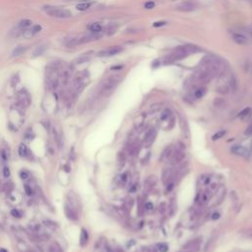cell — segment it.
Returning a JSON list of instances; mask_svg holds the SVG:
<instances>
[{
	"mask_svg": "<svg viewBox=\"0 0 252 252\" xmlns=\"http://www.w3.org/2000/svg\"><path fill=\"white\" fill-rule=\"evenodd\" d=\"M46 49V46L45 45H40L37 46V48L35 49L34 53H33V56L34 57H37V56H40V55H42L43 52L45 51Z\"/></svg>",
	"mask_w": 252,
	"mask_h": 252,
	"instance_id": "8fae6325",
	"label": "cell"
},
{
	"mask_svg": "<svg viewBox=\"0 0 252 252\" xmlns=\"http://www.w3.org/2000/svg\"><path fill=\"white\" fill-rule=\"evenodd\" d=\"M91 3H89V2H82V3L78 4L77 6H76V8H77V10L79 11H85L87 9H89V8L91 7Z\"/></svg>",
	"mask_w": 252,
	"mask_h": 252,
	"instance_id": "2e32d148",
	"label": "cell"
},
{
	"mask_svg": "<svg viewBox=\"0 0 252 252\" xmlns=\"http://www.w3.org/2000/svg\"><path fill=\"white\" fill-rule=\"evenodd\" d=\"M31 25H32V21H31V20L26 19V20H23L22 22H20L19 27L21 28V29H26V28H29V27H30Z\"/></svg>",
	"mask_w": 252,
	"mask_h": 252,
	"instance_id": "d6986e66",
	"label": "cell"
},
{
	"mask_svg": "<svg viewBox=\"0 0 252 252\" xmlns=\"http://www.w3.org/2000/svg\"><path fill=\"white\" fill-rule=\"evenodd\" d=\"M111 69L112 70H119V69H122V66L120 65V66H113V67H111Z\"/></svg>",
	"mask_w": 252,
	"mask_h": 252,
	"instance_id": "ab89813d",
	"label": "cell"
},
{
	"mask_svg": "<svg viewBox=\"0 0 252 252\" xmlns=\"http://www.w3.org/2000/svg\"><path fill=\"white\" fill-rule=\"evenodd\" d=\"M40 30H42V27H40V25H36V26H34L33 29H32V31H33V33H34V34L39 33V32H40Z\"/></svg>",
	"mask_w": 252,
	"mask_h": 252,
	"instance_id": "4dcf8cb0",
	"label": "cell"
},
{
	"mask_svg": "<svg viewBox=\"0 0 252 252\" xmlns=\"http://www.w3.org/2000/svg\"><path fill=\"white\" fill-rule=\"evenodd\" d=\"M144 7L146 8V9H153V8L155 7V2H153V1L146 2L145 5H144Z\"/></svg>",
	"mask_w": 252,
	"mask_h": 252,
	"instance_id": "484cf974",
	"label": "cell"
},
{
	"mask_svg": "<svg viewBox=\"0 0 252 252\" xmlns=\"http://www.w3.org/2000/svg\"><path fill=\"white\" fill-rule=\"evenodd\" d=\"M166 24V22H163V21H160V22H156L153 24V27L155 28H159V27H163Z\"/></svg>",
	"mask_w": 252,
	"mask_h": 252,
	"instance_id": "f546056e",
	"label": "cell"
},
{
	"mask_svg": "<svg viewBox=\"0 0 252 252\" xmlns=\"http://www.w3.org/2000/svg\"><path fill=\"white\" fill-rule=\"evenodd\" d=\"M184 158V154L182 153V152L180 151H177L176 153H175L174 155V158H172V161H174V163H179L180 161H182Z\"/></svg>",
	"mask_w": 252,
	"mask_h": 252,
	"instance_id": "5bb4252c",
	"label": "cell"
},
{
	"mask_svg": "<svg viewBox=\"0 0 252 252\" xmlns=\"http://www.w3.org/2000/svg\"><path fill=\"white\" fill-rule=\"evenodd\" d=\"M204 95H205V89H203V88L202 89H198L195 92V96L197 99H201Z\"/></svg>",
	"mask_w": 252,
	"mask_h": 252,
	"instance_id": "7402d4cb",
	"label": "cell"
},
{
	"mask_svg": "<svg viewBox=\"0 0 252 252\" xmlns=\"http://www.w3.org/2000/svg\"><path fill=\"white\" fill-rule=\"evenodd\" d=\"M20 176H21V178L22 179H27L28 178V176H29V174L27 171H22L21 172H20Z\"/></svg>",
	"mask_w": 252,
	"mask_h": 252,
	"instance_id": "836d02e7",
	"label": "cell"
},
{
	"mask_svg": "<svg viewBox=\"0 0 252 252\" xmlns=\"http://www.w3.org/2000/svg\"><path fill=\"white\" fill-rule=\"evenodd\" d=\"M145 207H146V209L149 210V211H151V210H153V209H154V205L152 204V203H150V202H148V203H146Z\"/></svg>",
	"mask_w": 252,
	"mask_h": 252,
	"instance_id": "8d00e7d4",
	"label": "cell"
},
{
	"mask_svg": "<svg viewBox=\"0 0 252 252\" xmlns=\"http://www.w3.org/2000/svg\"><path fill=\"white\" fill-rule=\"evenodd\" d=\"M90 30L93 32V33H99L102 31V26L99 24V23H94L90 26Z\"/></svg>",
	"mask_w": 252,
	"mask_h": 252,
	"instance_id": "e0dca14e",
	"label": "cell"
},
{
	"mask_svg": "<svg viewBox=\"0 0 252 252\" xmlns=\"http://www.w3.org/2000/svg\"><path fill=\"white\" fill-rule=\"evenodd\" d=\"M230 152L235 155H238V156H242V157H246L248 154V151L246 150V148H244L243 146L240 145H234L230 148Z\"/></svg>",
	"mask_w": 252,
	"mask_h": 252,
	"instance_id": "277c9868",
	"label": "cell"
},
{
	"mask_svg": "<svg viewBox=\"0 0 252 252\" xmlns=\"http://www.w3.org/2000/svg\"><path fill=\"white\" fill-rule=\"evenodd\" d=\"M220 218V214L219 213H214L213 216H212V219L213 220H218Z\"/></svg>",
	"mask_w": 252,
	"mask_h": 252,
	"instance_id": "f35d334b",
	"label": "cell"
},
{
	"mask_svg": "<svg viewBox=\"0 0 252 252\" xmlns=\"http://www.w3.org/2000/svg\"><path fill=\"white\" fill-rule=\"evenodd\" d=\"M178 9L182 10V11H192V10H194V6L186 2V3H182L181 5H179V6H178Z\"/></svg>",
	"mask_w": 252,
	"mask_h": 252,
	"instance_id": "9a60e30c",
	"label": "cell"
},
{
	"mask_svg": "<svg viewBox=\"0 0 252 252\" xmlns=\"http://www.w3.org/2000/svg\"><path fill=\"white\" fill-rule=\"evenodd\" d=\"M121 180H122V181H126V174H125L121 176Z\"/></svg>",
	"mask_w": 252,
	"mask_h": 252,
	"instance_id": "60d3db41",
	"label": "cell"
},
{
	"mask_svg": "<svg viewBox=\"0 0 252 252\" xmlns=\"http://www.w3.org/2000/svg\"><path fill=\"white\" fill-rule=\"evenodd\" d=\"M23 35H24V37H26V39H31L35 34L33 33V31L32 30H27V31L24 32V34Z\"/></svg>",
	"mask_w": 252,
	"mask_h": 252,
	"instance_id": "d4e9b609",
	"label": "cell"
},
{
	"mask_svg": "<svg viewBox=\"0 0 252 252\" xmlns=\"http://www.w3.org/2000/svg\"><path fill=\"white\" fill-rule=\"evenodd\" d=\"M0 252H8V251L5 248H1V249H0Z\"/></svg>",
	"mask_w": 252,
	"mask_h": 252,
	"instance_id": "b9f144b4",
	"label": "cell"
},
{
	"mask_svg": "<svg viewBox=\"0 0 252 252\" xmlns=\"http://www.w3.org/2000/svg\"><path fill=\"white\" fill-rule=\"evenodd\" d=\"M64 211H65V215L69 220L71 221H77L78 220V215L77 213L75 212V210L73 209L71 206H69L68 204H65V207H64Z\"/></svg>",
	"mask_w": 252,
	"mask_h": 252,
	"instance_id": "3957f363",
	"label": "cell"
},
{
	"mask_svg": "<svg viewBox=\"0 0 252 252\" xmlns=\"http://www.w3.org/2000/svg\"><path fill=\"white\" fill-rule=\"evenodd\" d=\"M0 228H2V225H1V224H0Z\"/></svg>",
	"mask_w": 252,
	"mask_h": 252,
	"instance_id": "ee69618b",
	"label": "cell"
},
{
	"mask_svg": "<svg viewBox=\"0 0 252 252\" xmlns=\"http://www.w3.org/2000/svg\"><path fill=\"white\" fill-rule=\"evenodd\" d=\"M19 155L20 157L22 158H26V159H28V158H30V151H29L28 147L26 146L25 144H21L19 147Z\"/></svg>",
	"mask_w": 252,
	"mask_h": 252,
	"instance_id": "30bf717a",
	"label": "cell"
},
{
	"mask_svg": "<svg viewBox=\"0 0 252 252\" xmlns=\"http://www.w3.org/2000/svg\"><path fill=\"white\" fill-rule=\"evenodd\" d=\"M48 252H63L61 246L58 243H54L53 245H51L48 249Z\"/></svg>",
	"mask_w": 252,
	"mask_h": 252,
	"instance_id": "ac0fdd59",
	"label": "cell"
},
{
	"mask_svg": "<svg viewBox=\"0 0 252 252\" xmlns=\"http://www.w3.org/2000/svg\"><path fill=\"white\" fill-rule=\"evenodd\" d=\"M227 133L225 132V130H221L219 131V132H217L216 134H214L213 137H212V140L213 141H216V140H219L220 138H222V136H225V134Z\"/></svg>",
	"mask_w": 252,
	"mask_h": 252,
	"instance_id": "ffe728a7",
	"label": "cell"
},
{
	"mask_svg": "<svg viewBox=\"0 0 252 252\" xmlns=\"http://www.w3.org/2000/svg\"><path fill=\"white\" fill-rule=\"evenodd\" d=\"M12 188H13V184L11 183V182H8V183H6V184L4 185V189L6 190V191L8 190V192H10L11 190H12Z\"/></svg>",
	"mask_w": 252,
	"mask_h": 252,
	"instance_id": "1f68e13d",
	"label": "cell"
},
{
	"mask_svg": "<svg viewBox=\"0 0 252 252\" xmlns=\"http://www.w3.org/2000/svg\"><path fill=\"white\" fill-rule=\"evenodd\" d=\"M155 137H156V131H155V129H150L145 135L144 142L146 147H150L152 143L155 141Z\"/></svg>",
	"mask_w": 252,
	"mask_h": 252,
	"instance_id": "5b68a950",
	"label": "cell"
},
{
	"mask_svg": "<svg viewBox=\"0 0 252 252\" xmlns=\"http://www.w3.org/2000/svg\"><path fill=\"white\" fill-rule=\"evenodd\" d=\"M122 50L121 48L119 46H114V48H111L107 50H104L102 52H99V56H111V55H115L117 53H119L120 51Z\"/></svg>",
	"mask_w": 252,
	"mask_h": 252,
	"instance_id": "8992f818",
	"label": "cell"
},
{
	"mask_svg": "<svg viewBox=\"0 0 252 252\" xmlns=\"http://www.w3.org/2000/svg\"><path fill=\"white\" fill-rule=\"evenodd\" d=\"M26 50H27V48H26V46H18V48H16L14 49L13 56H20V55H22Z\"/></svg>",
	"mask_w": 252,
	"mask_h": 252,
	"instance_id": "4fadbf2b",
	"label": "cell"
},
{
	"mask_svg": "<svg viewBox=\"0 0 252 252\" xmlns=\"http://www.w3.org/2000/svg\"><path fill=\"white\" fill-rule=\"evenodd\" d=\"M168 116H169V111L168 110H165V111H163V115L161 116V119L165 120V119L168 118Z\"/></svg>",
	"mask_w": 252,
	"mask_h": 252,
	"instance_id": "e575fe53",
	"label": "cell"
},
{
	"mask_svg": "<svg viewBox=\"0 0 252 252\" xmlns=\"http://www.w3.org/2000/svg\"><path fill=\"white\" fill-rule=\"evenodd\" d=\"M88 240H89V234H88V231L85 230V228H82L81 230V235H80V245L82 247H85L88 243Z\"/></svg>",
	"mask_w": 252,
	"mask_h": 252,
	"instance_id": "9c48e42d",
	"label": "cell"
},
{
	"mask_svg": "<svg viewBox=\"0 0 252 252\" xmlns=\"http://www.w3.org/2000/svg\"><path fill=\"white\" fill-rule=\"evenodd\" d=\"M24 188H25L26 193H27V195L31 196L32 194H33V189H32V187L29 186L28 184H25V185H24Z\"/></svg>",
	"mask_w": 252,
	"mask_h": 252,
	"instance_id": "4316f807",
	"label": "cell"
},
{
	"mask_svg": "<svg viewBox=\"0 0 252 252\" xmlns=\"http://www.w3.org/2000/svg\"><path fill=\"white\" fill-rule=\"evenodd\" d=\"M233 40L235 42L237 45H247L248 42V40L246 39L245 36H243L242 34H233Z\"/></svg>",
	"mask_w": 252,
	"mask_h": 252,
	"instance_id": "52a82bcc",
	"label": "cell"
},
{
	"mask_svg": "<svg viewBox=\"0 0 252 252\" xmlns=\"http://www.w3.org/2000/svg\"><path fill=\"white\" fill-rule=\"evenodd\" d=\"M45 224H46V227L48 228H51L52 230H54L55 228H57V224L54 222H51V221H45Z\"/></svg>",
	"mask_w": 252,
	"mask_h": 252,
	"instance_id": "cb8c5ba5",
	"label": "cell"
},
{
	"mask_svg": "<svg viewBox=\"0 0 252 252\" xmlns=\"http://www.w3.org/2000/svg\"><path fill=\"white\" fill-rule=\"evenodd\" d=\"M171 152H172V150H171V148H166L165 151H163V155H162V158H161V160H165V159H168V158L169 157V155L171 154Z\"/></svg>",
	"mask_w": 252,
	"mask_h": 252,
	"instance_id": "44dd1931",
	"label": "cell"
},
{
	"mask_svg": "<svg viewBox=\"0 0 252 252\" xmlns=\"http://www.w3.org/2000/svg\"><path fill=\"white\" fill-rule=\"evenodd\" d=\"M11 215H12L13 217H15V218H21V213L19 212L17 209H13L12 211H11Z\"/></svg>",
	"mask_w": 252,
	"mask_h": 252,
	"instance_id": "83f0119b",
	"label": "cell"
},
{
	"mask_svg": "<svg viewBox=\"0 0 252 252\" xmlns=\"http://www.w3.org/2000/svg\"><path fill=\"white\" fill-rule=\"evenodd\" d=\"M43 11L48 14V15L54 17V18H61V19H66L70 18L72 16V14L70 11L66 9H62L59 7H54L48 5V6H43Z\"/></svg>",
	"mask_w": 252,
	"mask_h": 252,
	"instance_id": "6da1fadb",
	"label": "cell"
},
{
	"mask_svg": "<svg viewBox=\"0 0 252 252\" xmlns=\"http://www.w3.org/2000/svg\"><path fill=\"white\" fill-rule=\"evenodd\" d=\"M172 188H174V183L168 184V187H166V192H171Z\"/></svg>",
	"mask_w": 252,
	"mask_h": 252,
	"instance_id": "74e56055",
	"label": "cell"
},
{
	"mask_svg": "<svg viewBox=\"0 0 252 252\" xmlns=\"http://www.w3.org/2000/svg\"><path fill=\"white\" fill-rule=\"evenodd\" d=\"M18 99H19V102L21 104L23 107H27L29 105L31 104V102H32V99H31V96L27 91L22 89L20 92L18 93Z\"/></svg>",
	"mask_w": 252,
	"mask_h": 252,
	"instance_id": "7a4b0ae2",
	"label": "cell"
},
{
	"mask_svg": "<svg viewBox=\"0 0 252 252\" xmlns=\"http://www.w3.org/2000/svg\"><path fill=\"white\" fill-rule=\"evenodd\" d=\"M68 78H69L68 72H64V73H63V77H62V83H63V85H66V84H67V82H68Z\"/></svg>",
	"mask_w": 252,
	"mask_h": 252,
	"instance_id": "f1b7e54d",
	"label": "cell"
},
{
	"mask_svg": "<svg viewBox=\"0 0 252 252\" xmlns=\"http://www.w3.org/2000/svg\"><path fill=\"white\" fill-rule=\"evenodd\" d=\"M245 135L246 136H250V135H252V124L249 126V127L247 128V129H246V131H245Z\"/></svg>",
	"mask_w": 252,
	"mask_h": 252,
	"instance_id": "d590c367",
	"label": "cell"
},
{
	"mask_svg": "<svg viewBox=\"0 0 252 252\" xmlns=\"http://www.w3.org/2000/svg\"><path fill=\"white\" fill-rule=\"evenodd\" d=\"M72 1H81V2H87L88 0H72Z\"/></svg>",
	"mask_w": 252,
	"mask_h": 252,
	"instance_id": "7bdbcfd3",
	"label": "cell"
},
{
	"mask_svg": "<svg viewBox=\"0 0 252 252\" xmlns=\"http://www.w3.org/2000/svg\"><path fill=\"white\" fill-rule=\"evenodd\" d=\"M171 172L168 168L163 169V171L162 174V179L163 181V183H166V184L168 183V180L169 179V177H171Z\"/></svg>",
	"mask_w": 252,
	"mask_h": 252,
	"instance_id": "7c38bea8",
	"label": "cell"
},
{
	"mask_svg": "<svg viewBox=\"0 0 252 252\" xmlns=\"http://www.w3.org/2000/svg\"><path fill=\"white\" fill-rule=\"evenodd\" d=\"M251 114H252V108L246 107L238 114V117L242 120V121H246V120H248L251 117Z\"/></svg>",
	"mask_w": 252,
	"mask_h": 252,
	"instance_id": "ba28073f",
	"label": "cell"
},
{
	"mask_svg": "<svg viewBox=\"0 0 252 252\" xmlns=\"http://www.w3.org/2000/svg\"><path fill=\"white\" fill-rule=\"evenodd\" d=\"M3 175L5 177H9L10 176V169L7 168V166H5V168H3Z\"/></svg>",
	"mask_w": 252,
	"mask_h": 252,
	"instance_id": "d6a6232c",
	"label": "cell"
},
{
	"mask_svg": "<svg viewBox=\"0 0 252 252\" xmlns=\"http://www.w3.org/2000/svg\"><path fill=\"white\" fill-rule=\"evenodd\" d=\"M158 248H159V251L161 252H166L168 249V245L166 243H160V244H158Z\"/></svg>",
	"mask_w": 252,
	"mask_h": 252,
	"instance_id": "603a6c76",
	"label": "cell"
}]
</instances>
